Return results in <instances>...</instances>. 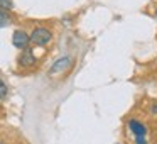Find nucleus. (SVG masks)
<instances>
[{
    "label": "nucleus",
    "instance_id": "f257e3e1",
    "mask_svg": "<svg viewBox=\"0 0 157 144\" xmlns=\"http://www.w3.org/2000/svg\"><path fill=\"white\" fill-rule=\"evenodd\" d=\"M51 39H52V34H51V31L46 29V27H36L34 31H32V34L29 36V41L36 46H46Z\"/></svg>",
    "mask_w": 157,
    "mask_h": 144
},
{
    "label": "nucleus",
    "instance_id": "423d86ee",
    "mask_svg": "<svg viewBox=\"0 0 157 144\" xmlns=\"http://www.w3.org/2000/svg\"><path fill=\"white\" fill-rule=\"evenodd\" d=\"M9 24H10V15H9L5 10H2V9H0V27L9 26Z\"/></svg>",
    "mask_w": 157,
    "mask_h": 144
},
{
    "label": "nucleus",
    "instance_id": "9b49d317",
    "mask_svg": "<svg viewBox=\"0 0 157 144\" xmlns=\"http://www.w3.org/2000/svg\"><path fill=\"white\" fill-rule=\"evenodd\" d=\"M0 144H4V142H0Z\"/></svg>",
    "mask_w": 157,
    "mask_h": 144
},
{
    "label": "nucleus",
    "instance_id": "6e6552de",
    "mask_svg": "<svg viewBox=\"0 0 157 144\" xmlns=\"http://www.w3.org/2000/svg\"><path fill=\"white\" fill-rule=\"evenodd\" d=\"M5 95H7V86H5V83L0 80V100L4 98Z\"/></svg>",
    "mask_w": 157,
    "mask_h": 144
},
{
    "label": "nucleus",
    "instance_id": "0eeeda50",
    "mask_svg": "<svg viewBox=\"0 0 157 144\" xmlns=\"http://www.w3.org/2000/svg\"><path fill=\"white\" fill-rule=\"evenodd\" d=\"M14 7V2H12V0H0V9H2V10H10V9Z\"/></svg>",
    "mask_w": 157,
    "mask_h": 144
},
{
    "label": "nucleus",
    "instance_id": "39448f33",
    "mask_svg": "<svg viewBox=\"0 0 157 144\" xmlns=\"http://www.w3.org/2000/svg\"><path fill=\"white\" fill-rule=\"evenodd\" d=\"M128 129L135 134V137H145V134H147L145 124H142L140 120H130V122H128Z\"/></svg>",
    "mask_w": 157,
    "mask_h": 144
},
{
    "label": "nucleus",
    "instance_id": "20e7f679",
    "mask_svg": "<svg viewBox=\"0 0 157 144\" xmlns=\"http://www.w3.org/2000/svg\"><path fill=\"white\" fill-rule=\"evenodd\" d=\"M19 65L24 66V68H29V66H34L36 65V56H34V53H32L29 48L22 51L21 58H19Z\"/></svg>",
    "mask_w": 157,
    "mask_h": 144
},
{
    "label": "nucleus",
    "instance_id": "7ed1b4c3",
    "mask_svg": "<svg viewBox=\"0 0 157 144\" xmlns=\"http://www.w3.org/2000/svg\"><path fill=\"white\" fill-rule=\"evenodd\" d=\"M69 66H71V58L69 56H63V58H59L58 61L54 63V65L51 66V75H58V73H63L64 70H68Z\"/></svg>",
    "mask_w": 157,
    "mask_h": 144
},
{
    "label": "nucleus",
    "instance_id": "9d476101",
    "mask_svg": "<svg viewBox=\"0 0 157 144\" xmlns=\"http://www.w3.org/2000/svg\"><path fill=\"white\" fill-rule=\"evenodd\" d=\"M152 112L157 114V103H154V105H152Z\"/></svg>",
    "mask_w": 157,
    "mask_h": 144
},
{
    "label": "nucleus",
    "instance_id": "1a4fd4ad",
    "mask_svg": "<svg viewBox=\"0 0 157 144\" xmlns=\"http://www.w3.org/2000/svg\"><path fill=\"white\" fill-rule=\"evenodd\" d=\"M135 144H147L145 137H135Z\"/></svg>",
    "mask_w": 157,
    "mask_h": 144
},
{
    "label": "nucleus",
    "instance_id": "f03ea898",
    "mask_svg": "<svg viewBox=\"0 0 157 144\" xmlns=\"http://www.w3.org/2000/svg\"><path fill=\"white\" fill-rule=\"evenodd\" d=\"M12 42H14L15 48L22 49V51H24V49H27L29 44H31V41H29V36L25 34L24 31H15L14 36H12Z\"/></svg>",
    "mask_w": 157,
    "mask_h": 144
}]
</instances>
